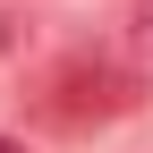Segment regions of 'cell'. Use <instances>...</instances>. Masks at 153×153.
Listing matches in <instances>:
<instances>
[{"instance_id":"1","label":"cell","mask_w":153,"mask_h":153,"mask_svg":"<svg viewBox=\"0 0 153 153\" xmlns=\"http://www.w3.org/2000/svg\"><path fill=\"white\" fill-rule=\"evenodd\" d=\"M119 111H136V68H119V60L76 51L43 76V119H60V128H102Z\"/></svg>"},{"instance_id":"2","label":"cell","mask_w":153,"mask_h":153,"mask_svg":"<svg viewBox=\"0 0 153 153\" xmlns=\"http://www.w3.org/2000/svg\"><path fill=\"white\" fill-rule=\"evenodd\" d=\"M128 26H136V51H153V0H136V17H128Z\"/></svg>"},{"instance_id":"3","label":"cell","mask_w":153,"mask_h":153,"mask_svg":"<svg viewBox=\"0 0 153 153\" xmlns=\"http://www.w3.org/2000/svg\"><path fill=\"white\" fill-rule=\"evenodd\" d=\"M0 153H26V145H17V136H0Z\"/></svg>"}]
</instances>
